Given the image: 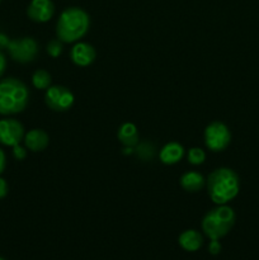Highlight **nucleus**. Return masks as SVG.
<instances>
[{
    "instance_id": "obj_1",
    "label": "nucleus",
    "mask_w": 259,
    "mask_h": 260,
    "mask_svg": "<svg viewBox=\"0 0 259 260\" xmlns=\"http://www.w3.org/2000/svg\"><path fill=\"white\" fill-rule=\"evenodd\" d=\"M208 196L216 205H226L238 196L240 182L234 170L218 168L207 178Z\"/></svg>"
},
{
    "instance_id": "obj_2",
    "label": "nucleus",
    "mask_w": 259,
    "mask_h": 260,
    "mask_svg": "<svg viewBox=\"0 0 259 260\" xmlns=\"http://www.w3.org/2000/svg\"><path fill=\"white\" fill-rule=\"evenodd\" d=\"M90 19L85 10L71 7L61 13L56 25V35L62 42L73 43L83 38L89 30Z\"/></svg>"
},
{
    "instance_id": "obj_3",
    "label": "nucleus",
    "mask_w": 259,
    "mask_h": 260,
    "mask_svg": "<svg viewBox=\"0 0 259 260\" xmlns=\"http://www.w3.org/2000/svg\"><path fill=\"white\" fill-rule=\"evenodd\" d=\"M29 91L24 83L15 78L0 80V114L9 116L24 111Z\"/></svg>"
},
{
    "instance_id": "obj_4",
    "label": "nucleus",
    "mask_w": 259,
    "mask_h": 260,
    "mask_svg": "<svg viewBox=\"0 0 259 260\" xmlns=\"http://www.w3.org/2000/svg\"><path fill=\"white\" fill-rule=\"evenodd\" d=\"M235 212L226 205H218L205 215L202 230L210 240H220L226 236L235 223Z\"/></svg>"
},
{
    "instance_id": "obj_5",
    "label": "nucleus",
    "mask_w": 259,
    "mask_h": 260,
    "mask_svg": "<svg viewBox=\"0 0 259 260\" xmlns=\"http://www.w3.org/2000/svg\"><path fill=\"white\" fill-rule=\"evenodd\" d=\"M10 57L20 63H28L36 58L38 53V45L33 38L24 37L19 40H9L7 47Z\"/></svg>"
},
{
    "instance_id": "obj_6",
    "label": "nucleus",
    "mask_w": 259,
    "mask_h": 260,
    "mask_svg": "<svg viewBox=\"0 0 259 260\" xmlns=\"http://www.w3.org/2000/svg\"><path fill=\"white\" fill-rule=\"evenodd\" d=\"M231 134L228 126L221 122H212L205 129L206 146L212 151L218 152L230 145Z\"/></svg>"
},
{
    "instance_id": "obj_7",
    "label": "nucleus",
    "mask_w": 259,
    "mask_h": 260,
    "mask_svg": "<svg viewBox=\"0 0 259 260\" xmlns=\"http://www.w3.org/2000/svg\"><path fill=\"white\" fill-rule=\"evenodd\" d=\"M45 102L52 111L65 112L74 104V94L66 86H50L46 90Z\"/></svg>"
},
{
    "instance_id": "obj_8",
    "label": "nucleus",
    "mask_w": 259,
    "mask_h": 260,
    "mask_svg": "<svg viewBox=\"0 0 259 260\" xmlns=\"http://www.w3.org/2000/svg\"><path fill=\"white\" fill-rule=\"evenodd\" d=\"M24 139V127L17 119L0 121V144L5 146H15Z\"/></svg>"
},
{
    "instance_id": "obj_9",
    "label": "nucleus",
    "mask_w": 259,
    "mask_h": 260,
    "mask_svg": "<svg viewBox=\"0 0 259 260\" xmlns=\"http://www.w3.org/2000/svg\"><path fill=\"white\" fill-rule=\"evenodd\" d=\"M55 5L51 0H32L27 8V14L33 22L45 23L52 18Z\"/></svg>"
},
{
    "instance_id": "obj_10",
    "label": "nucleus",
    "mask_w": 259,
    "mask_h": 260,
    "mask_svg": "<svg viewBox=\"0 0 259 260\" xmlns=\"http://www.w3.org/2000/svg\"><path fill=\"white\" fill-rule=\"evenodd\" d=\"M70 56L75 65L85 68V66H89L95 60V50L89 43L79 42L71 48Z\"/></svg>"
},
{
    "instance_id": "obj_11",
    "label": "nucleus",
    "mask_w": 259,
    "mask_h": 260,
    "mask_svg": "<svg viewBox=\"0 0 259 260\" xmlns=\"http://www.w3.org/2000/svg\"><path fill=\"white\" fill-rule=\"evenodd\" d=\"M48 135L43 129H30L27 135H24V144L28 147V150L33 152L42 151L47 147Z\"/></svg>"
},
{
    "instance_id": "obj_12",
    "label": "nucleus",
    "mask_w": 259,
    "mask_h": 260,
    "mask_svg": "<svg viewBox=\"0 0 259 260\" xmlns=\"http://www.w3.org/2000/svg\"><path fill=\"white\" fill-rule=\"evenodd\" d=\"M180 248L185 251H197L203 244V236L197 230H185L178 238Z\"/></svg>"
},
{
    "instance_id": "obj_13",
    "label": "nucleus",
    "mask_w": 259,
    "mask_h": 260,
    "mask_svg": "<svg viewBox=\"0 0 259 260\" xmlns=\"http://www.w3.org/2000/svg\"><path fill=\"white\" fill-rule=\"evenodd\" d=\"M184 156V147L178 142H168L160 150V160L167 165L177 164Z\"/></svg>"
},
{
    "instance_id": "obj_14",
    "label": "nucleus",
    "mask_w": 259,
    "mask_h": 260,
    "mask_svg": "<svg viewBox=\"0 0 259 260\" xmlns=\"http://www.w3.org/2000/svg\"><path fill=\"white\" fill-rule=\"evenodd\" d=\"M205 183V178L198 172H188L180 177V185L187 192H198L202 189Z\"/></svg>"
},
{
    "instance_id": "obj_15",
    "label": "nucleus",
    "mask_w": 259,
    "mask_h": 260,
    "mask_svg": "<svg viewBox=\"0 0 259 260\" xmlns=\"http://www.w3.org/2000/svg\"><path fill=\"white\" fill-rule=\"evenodd\" d=\"M118 140L126 147H134L139 145V131H137V127L134 123H130V122L122 124L118 129Z\"/></svg>"
},
{
    "instance_id": "obj_16",
    "label": "nucleus",
    "mask_w": 259,
    "mask_h": 260,
    "mask_svg": "<svg viewBox=\"0 0 259 260\" xmlns=\"http://www.w3.org/2000/svg\"><path fill=\"white\" fill-rule=\"evenodd\" d=\"M32 83L37 89H48L51 85V75L46 70H37L33 74Z\"/></svg>"
},
{
    "instance_id": "obj_17",
    "label": "nucleus",
    "mask_w": 259,
    "mask_h": 260,
    "mask_svg": "<svg viewBox=\"0 0 259 260\" xmlns=\"http://www.w3.org/2000/svg\"><path fill=\"white\" fill-rule=\"evenodd\" d=\"M135 152H136L137 156H139L140 159L149 160V159H152V156H154L155 149L152 145L147 144V142H142V144H140L139 146H137V149L135 150Z\"/></svg>"
},
{
    "instance_id": "obj_18",
    "label": "nucleus",
    "mask_w": 259,
    "mask_h": 260,
    "mask_svg": "<svg viewBox=\"0 0 259 260\" xmlns=\"http://www.w3.org/2000/svg\"><path fill=\"white\" fill-rule=\"evenodd\" d=\"M206 160V154L200 147H193L188 151V161L192 165H200Z\"/></svg>"
},
{
    "instance_id": "obj_19",
    "label": "nucleus",
    "mask_w": 259,
    "mask_h": 260,
    "mask_svg": "<svg viewBox=\"0 0 259 260\" xmlns=\"http://www.w3.org/2000/svg\"><path fill=\"white\" fill-rule=\"evenodd\" d=\"M62 41H60L58 38L52 40L47 45V53L51 57H58L62 53Z\"/></svg>"
},
{
    "instance_id": "obj_20",
    "label": "nucleus",
    "mask_w": 259,
    "mask_h": 260,
    "mask_svg": "<svg viewBox=\"0 0 259 260\" xmlns=\"http://www.w3.org/2000/svg\"><path fill=\"white\" fill-rule=\"evenodd\" d=\"M13 156L17 160H24L25 156H27V151H25L24 147L18 144L13 146Z\"/></svg>"
},
{
    "instance_id": "obj_21",
    "label": "nucleus",
    "mask_w": 259,
    "mask_h": 260,
    "mask_svg": "<svg viewBox=\"0 0 259 260\" xmlns=\"http://www.w3.org/2000/svg\"><path fill=\"white\" fill-rule=\"evenodd\" d=\"M208 251L212 255H217L221 251V244L218 243V240H211V243L208 244Z\"/></svg>"
},
{
    "instance_id": "obj_22",
    "label": "nucleus",
    "mask_w": 259,
    "mask_h": 260,
    "mask_svg": "<svg viewBox=\"0 0 259 260\" xmlns=\"http://www.w3.org/2000/svg\"><path fill=\"white\" fill-rule=\"evenodd\" d=\"M8 194V184L5 182V179L0 178V200L4 198Z\"/></svg>"
},
{
    "instance_id": "obj_23",
    "label": "nucleus",
    "mask_w": 259,
    "mask_h": 260,
    "mask_svg": "<svg viewBox=\"0 0 259 260\" xmlns=\"http://www.w3.org/2000/svg\"><path fill=\"white\" fill-rule=\"evenodd\" d=\"M5 68H7V58H5L4 53L0 51V78H2L3 74H4Z\"/></svg>"
},
{
    "instance_id": "obj_24",
    "label": "nucleus",
    "mask_w": 259,
    "mask_h": 260,
    "mask_svg": "<svg viewBox=\"0 0 259 260\" xmlns=\"http://www.w3.org/2000/svg\"><path fill=\"white\" fill-rule=\"evenodd\" d=\"M5 165H7V159H5V154L2 149H0V174L4 172Z\"/></svg>"
},
{
    "instance_id": "obj_25",
    "label": "nucleus",
    "mask_w": 259,
    "mask_h": 260,
    "mask_svg": "<svg viewBox=\"0 0 259 260\" xmlns=\"http://www.w3.org/2000/svg\"><path fill=\"white\" fill-rule=\"evenodd\" d=\"M8 42H9V38H8L5 35H3V33H0V48L7 47Z\"/></svg>"
},
{
    "instance_id": "obj_26",
    "label": "nucleus",
    "mask_w": 259,
    "mask_h": 260,
    "mask_svg": "<svg viewBox=\"0 0 259 260\" xmlns=\"http://www.w3.org/2000/svg\"><path fill=\"white\" fill-rule=\"evenodd\" d=\"M0 260H5L4 258H2V256H0Z\"/></svg>"
},
{
    "instance_id": "obj_27",
    "label": "nucleus",
    "mask_w": 259,
    "mask_h": 260,
    "mask_svg": "<svg viewBox=\"0 0 259 260\" xmlns=\"http://www.w3.org/2000/svg\"><path fill=\"white\" fill-rule=\"evenodd\" d=\"M0 2H2V0H0Z\"/></svg>"
}]
</instances>
